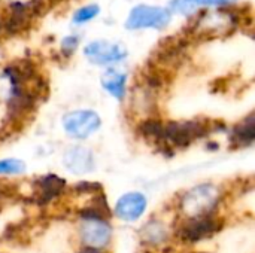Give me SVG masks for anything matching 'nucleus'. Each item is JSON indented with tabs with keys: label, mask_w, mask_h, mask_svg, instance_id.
<instances>
[{
	"label": "nucleus",
	"mask_w": 255,
	"mask_h": 253,
	"mask_svg": "<svg viewBox=\"0 0 255 253\" xmlns=\"http://www.w3.org/2000/svg\"><path fill=\"white\" fill-rule=\"evenodd\" d=\"M218 200L220 192L214 185H199L185 194L182 200V210L190 219L208 216L217 207Z\"/></svg>",
	"instance_id": "nucleus-1"
},
{
	"label": "nucleus",
	"mask_w": 255,
	"mask_h": 253,
	"mask_svg": "<svg viewBox=\"0 0 255 253\" xmlns=\"http://www.w3.org/2000/svg\"><path fill=\"white\" fill-rule=\"evenodd\" d=\"M169 21H170V12L167 9L139 4L131 9L126 25L130 30H140V28L161 30L169 24Z\"/></svg>",
	"instance_id": "nucleus-2"
},
{
	"label": "nucleus",
	"mask_w": 255,
	"mask_h": 253,
	"mask_svg": "<svg viewBox=\"0 0 255 253\" xmlns=\"http://www.w3.org/2000/svg\"><path fill=\"white\" fill-rule=\"evenodd\" d=\"M209 133V127L200 121H185V122H170L164 125L163 139L170 143V146H188L193 140L205 137Z\"/></svg>",
	"instance_id": "nucleus-3"
},
{
	"label": "nucleus",
	"mask_w": 255,
	"mask_h": 253,
	"mask_svg": "<svg viewBox=\"0 0 255 253\" xmlns=\"http://www.w3.org/2000/svg\"><path fill=\"white\" fill-rule=\"evenodd\" d=\"M100 116L93 110H75L63 118L64 130L73 139H87L100 128Z\"/></svg>",
	"instance_id": "nucleus-4"
},
{
	"label": "nucleus",
	"mask_w": 255,
	"mask_h": 253,
	"mask_svg": "<svg viewBox=\"0 0 255 253\" xmlns=\"http://www.w3.org/2000/svg\"><path fill=\"white\" fill-rule=\"evenodd\" d=\"M84 54L91 63L100 64V66L118 63V61L124 60L127 55V52L123 46H120L117 43L106 42V40H96V42L88 43L84 49Z\"/></svg>",
	"instance_id": "nucleus-5"
},
{
	"label": "nucleus",
	"mask_w": 255,
	"mask_h": 253,
	"mask_svg": "<svg viewBox=\"0 0 255 253\" xmlns=\"http://www.w3.org/2000/svg\"><path fill=\"white\" fill-rule=\"evenodd\" d=\"M221 230V224L218 219L212 218L211 215L208 216H200V218H193L190 219L182 228L179 230V237L185 242H200L206 237L214 236L217 231Z\"/></svg>",
	"instance_id": "nucleus-6"
},
{
	"label": "nucleus",
	"mask_w": 255,
	"mask_h": 253,
	"mask_svg": "<svg viewBox=\"0 0 255 253\" xmlns=\"http://www.w3.org/2000/svg\"><path fill=\"white\" fill-rule=\"evenodd\" d=\"M112 236L111 227L102 219H84L81 225V239L87 248H105Z\"/></svg>",
	"instance_id": "nucleus-7"
},
{
	"label": "nucleus",
	"mask_w": 255,
	"mask_h": 253,
	"mask_svg": "<svg viewBox=\"0 0 255 253\" xmlns=\"http://www.w3.org/2000/svg\"><path fill=\"white\" fill-rule=\"evenodd\" d=\"M145 209H146L145 195L140 192H128L117 201L115 215L126 222H134L143 215Z\"/></svg>",
	"instance_id": "nucleus-8"
},
{
	"label": "nucleus",
	"mask_w": 255,
	"mask_h": 253,
	"mask_svg": "<svg viewBox=\"0 0 255 253\" xmlns=\"http://www.w3.org/2000/svg\"><path fill=\"white\" fill-rule=\"evenodd\" d=\"M63 163L66 169L75 174H85L94 169V158H93L91 151L82 146L70 148L64 154Z\"/></svg>",
	"instance_id": "nucleus-9"
},
{
	"label": "nucleus",
	"mask_w": 255,
	"mask_h": 253,
	"mask_svg": "<svg viewBox=\"0 0 255 253\" xmlns=\"http://www.w3.org/2000/svg\"><path fill=\"white\" fill-rule=\"evenodd\" d=\"M36 185L39 186L36 189V194H37V201L39 203H46L49 200H52L54 197H57L58 194H61L66 182L54 174H49V176H45V177H40Z\"/></svg>",
	"instance_id": "nucleus-10"
},
{
	"label": "nucleus",
	"mask_w": 255,
	"mask_h": 253,
	"mask_svg": "<svg viewBox=\"0 0 255 253\" xmlns=\"http://www.w3.org/2000/svg\"><path fill=\"white\" fill-rule=\"evenodd\" d=\"M102 85L103 88L117 100L124 98L126 92V75L117 72V70H108L102 76Z\"/></svg>",
	"instance_id": "nucleus-11"
},
{
	"label": "nucleus",
	"mask_w": 255,
	"mask_h": 253,
	"mask_svg": "<svg viewBox=\"0 0 255 253\" xmlns=\"http://www.w3.org/2000/svg\"><path fill=\"white\" fill-rule=\"evenodd\" d=\"M232 137H233V142L238 145H251L255 137L254 115L247 118L242 124L236 125L232 133Z\"/></svg>",
	"instance_id": "nucleus-12"
},
{
	"label": "nucleus",
	"mask_w": 255,
	"mask_h": 253,
	"mask_svg": "<svg viewBox=\"0 0 255 253\" xmlns=\"http://www.w3.org/2000/svg\"><path fill=\"white\" fill-rule=\"evenodd\" d=\"M140 237L143 242H146L149 245H158L167 239V230L163 224H160L157 221H151L149 224H146L142 228Z\"/></svg>",
	"instance_id": "nucleus-13"
},
{
	"label": "nucleus",
	"mask_w": 255,
	"mask_h": 253,
	"mask_svg": "<svg viewBox=\"0 0 255 253\" xmlns=\"http://www.w3.org/2000/svg\"><path fill=\"white\" fill-rule=\"evenodd\" d=\"M140 133L146 137H152V139H163V131H164V125L160 121L155 119H146L143 121V124L140 125Z\"/></svg>",
	"instance_id": "nucleus-14"
},
{
	"label": "nucleus",
	"mask_w": 255,
	"mask_h": 253,
	"mask_svg": "<svg viewBox=\"0 0 255 253\" xmlns=\"http://www.w3.org/2000/svg\"><path fill=\"white\" fill-rule=\"evenodd\" d=\"M199 3L197 0H172L170 1V9L176 13L181 15H191L197 10Z\"/></svg>",
	"instance_id": "nucleus-15"
},
{
	"label": "nucleus",
	"mask_w": 255,
	"mask_h": 253,
	"mask_svg": "<svg viewBox=\"0 0 255 253\" xmlns=\"http://www.w3.org/2000/svg\"><path fill=\"white\" fill-rule=\"evenodd\" d=\"M25 170V164L21 160L9 158L0 161V174H21Z\"/></svg>",
	"instance_id": "nucleus-16"
},
{
	"label": "nucleus",
	"mask_w": 255,
	"mask_h": 253,
	"mask_svg": "<svg viewBox=\"0 0 255 253\" xmlns=\"http://www.w3.org/2000/svg\"><path fill=\"white\" fill-rule=\"evenodd\" d=\"M99 12H100V9H99L97 4L84 6V7H81V9L75 13L73 21L78 22V24H84V22H87V21H91L94 16H97Z\"/></svg>",
	"instance_id": "nucleus-17"
},
{
	"label": "nucleus",
	"mask_w": 255,
	"mask_h": 253,
	"mask_svg": "<svg viewBox=\"0 0 255 253\" xmlns=\"http://www.w3.org/2000/svg\"><path fill=\"white\" fill-rule=\"evenodd\" d=\"M61 46H63V52L64 54H72L76 49V46H78V39L75 36H69V37H66L63 40Z\"/></svg>",
	"instance_id": "nucleus-18"
},
{
	"label": "nucleus",
	"mask_w": 255,
	"mask_h": 253,
	"mask_svg": "<svg viewBox=\"0 0 255 253\" xmlns=\"http://www.w3.org/2000/svg\"><path fill=\"white\" fill-rule=\"evenodd\" d=\"M79 192H99L102 191V186L99 183H90V182H81L78 186H75Z\"/></svg>",
	"instance_id": "nucleus-19"
},
{
	"label": "nucleus",
	"mask_w": 255,
	"mask_h": 253,
	"mask_svg": "<svg viewBox=\"0 0 255 253\" xmlns=\"http://www.w3.org/2000/svg\"><path fill=\"white\" fill-rule=\"evenodd\" d=\"M236 0H197L199 4H208V6H224L235 3Z\"/></svg>",
	"instance_id": "nucleus-20"
},
{
	"label": "nucleus",
	"mask_w": 255,
	"mask_h": 253,
	"mask_svg": "<svg viewBox=\"0 0 255 253\" xmlns=\"http://www.w3.org/2000/svg\"><path fill=\"white\" fill-rule=\"evenodd\" d=\"M79 253H105V252H102L100 249H94V248H85V249H82Z\"/></svg>",
	"instance_id": "nucleus-21"
}]
</instances>
